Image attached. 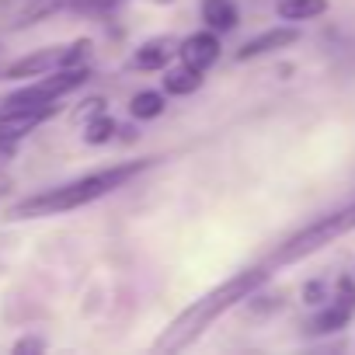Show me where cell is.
I'll list each match as a JSON object with an SVG mask.
<instances>
[{"instance_id":"6da1fadb","label":"cell","mask_w":355,"mask_h":355,"mask_svg":"<svg viewBox=\"0 0 355 355\" xmlns=\"http://www.w3.org/2000/svg\"><path fill=\"white\" fill-rule=\"evenodd\" d=\"M265 282H268V268H248V272L230 275L227 282H220V286L209 289L206 296L192 300L182 313H178V317L157 334V341H153L150 348H153V352H167V355H171V352H185L189 345H196V341L209 331V324H213L216 317H223L227 310L248 303V296H254Z\"/></svg>"},{"instance_id":"7a4b0ae2","label":"cell","mask_w":355,"mask_h":355,"mask_svg":"<svg viewBox=\"0 0 355 355\" xmlns=\"http://www.w3.org/2000/svg\"><path fill=\"white\" fill-rule=\"evenodd\" d=\"M157 157H143V160H125V164H112V167H101V171H91L84 178H73L67 185H56V189H46V192H35L21 202H15L8 209L11 220H42V216H60V213H73L80 206H91L105 196H112L115 189H122L125 182L139 171H146Z\"/></svg>"},{"instance_id":"3957f363","label":"cell","mask_w":355,"mask_h":355,"mask_svg":"<svg viewBox=\"0 0 355 355\" xmlns=\"http://www.w3.org/2000/svg\"><path fill=\"white\" fill-rule=\"evenodd\" d=\"M352 230H355V202H348L345 209H334L331 216L313 220L310 227H303L300 234H293L289 241H282V244L272 251L268 265H275V268L296 265V261H303V258L324 251L327 244H334L338 237H345V234H352Z\"/></svg>"},{"instance_id":"277c9868","label":"cell","mask_w":355,"mask_h":355,"mask_svg":"<svg viewBox=\"0 0 355 355\" xmlns=\"http://www.w3.org/2000/svg\"><path fill=\"white\" fill-rule=\"evenodd\" d=\"M91 80V67H70V70H53L46 77H35L28 84H21L18 91H11L4 98V105L11 108H35V105H56L60 98L73 94L77 87H84Z\"/></svg>"},{"instance_id":"5b68a950","label":"cell","mask_w":355,"mask_h":355,"mask_svg":"<svg viewBox=\"0 0 355 355\" xmlns=\"http://www.w3.org/2000/svg\"><path fill=\"white\" fill-rule=\"evenodd\" d=\"M355 317V279L341 275L334 282V293L327 303H320V310L313 313V320L306 324L310 334H334L341 327H348V320Z\"/></svg>"},{"instance_id":"8992f818","label":"cell","mask_w":355,"mask_h":355,"mask_svg":"<svg viewBox=\"0 0 355 355\" xmlns=\"http://www.w3.org/2000/svg\"><path fill=\"white\" fill-rule=\"evenodd\" d=\"M53 70H67V46H49V49H35L21 60H15L0 80H35V77H46Z\"/></svg>"},{"instance_id":"52a82bcc","label":"cell","mask_w":355,"mask_h":355,"mask_svg":"<svg viewBox=\"0 0 355 355\" xmlns=\"http://www.w3.org/2000/svg\"><path fill=\"white\" fill-rule=\"evenodd\" d=\"M60 112V105H35V108H11L0 105V139H25L28 132H35L42 122H49Z\"/></svg>"},{"instance_id":"ba28073f","label":"cell","mask_w":355,"mask_h":355,"mask_svg":"<svg viewBox=\"0 0 355 355\" xmlns=\"http://www.w3.org/2000/svg\"><path fill=\"white\" fill-rule=\"evenodd\" d=\"M220 53H223V46H220V32H213V28L192 32L189 39L178 42V60L189 63V67H196V70H202V73H206L209 67L220 63Z\"/></svg>"},{"instance_id":"9c48e42d","label":"cell","mask_w":355,"mask_h":355,"mask_svg":"<svg viewBox=\"0 0 355 355\" xmlns=\"http://www.w3.org/2000/svg\"><path fill=\"white\" fill-rule=\"evenodd\" d=\"M303 35H300V28L289 21V25H275V28H265V32H258L254 39H248L241 49H237V63H248V60H261V56H268V53H279V49H289V46H296Z\"/></svg>"},{"instance_id":"30bf717a","label":"cell","mask_w":355,"mask_h":355,"mask_svg":"<svg viewBox=\"0 0 355 355\" xmlns=\"http://www.w3.org/2000/svg\"><path fill=\"white\" fill-rule=\"evenodd\" d=\"M174 56H178V42L167 39V35H153V39H146V42L136 46L132 67L143 70V73H164V70L171 67Z\"/></svg>"},{"instance_id":"8fae6325","label":"cell","mask_w":355,"mask_h":355,"mask_svg":"<svg viewBox=\"0 0 355 355\" xmlns=\"http://www.w3.org/2000/svg\"><path fill=\"white\" fill-rule=\"evenodd\" d=\"M160 80H164V94L167 98H189V94H196L206 84V73L189 67V63H182V67H167Z\"/></svg>"},{"instance_id":"7c38bea8","label":"cell","mask_w":355,"mask_h":355,"mask_svg":"<svg viewBox=\"0 0 355 355\" xmlns=\"http://www.w3.org/2000/svg\"><path fill=\"white\" fill-rule=\"evenodd\" d=\"M199 15H202L206 28H213V32H220V35L234 32V28H237V21H241L234 0H202Z\"/></svg>"},{"instance_id":"4fadbf2b","label":"cell","mask_w":355,"mask_h":355,"mask_svg":"<svg viewBox=\"0 0 355 355\" xmlns=\"http://www.w3.org/2000/svg\"><path fill=\"white\" fill-rule=\"evenodd\" d=\"M327 11H331V0H279L275 4V15L282 21H293V25L296 21H313Z\"/></svg>"},{"instance_id":"5bb4252c","label":"cell","mask_w":355,"mask_h":355,"mask_svg":"<svg viewBox=\"0 0 355 355\" xmlns=\"http://www.w3.org/2000/svg\"><path fill=\"white\" fill-rule=\"evenodd\" d=\"M164 108H167V94L164 91H136L132 101H129V115L136 122H153V119L164 115Z\"/></svg>"},{"instance_id":"9a60e30c","label":"cell","mask_w":355,"mask_h":355,"mask_svg":"<svg viewBox=\"0 0 355 355\" xmlns=\"http://www.w3.org/2000/svg\"><path fill=\"white\" fill-rule=\"evenodd\" d=\"M67 8H73V0H28V4L21 8V15H18V21H15V28H28V25H35V21L49 18V15H60Z\"/></svg>"},{"instance_id":"2e32d148","label":"cell","mask_w":355,"mask_h":355,"mask_svg":"<svg viewBox=\"0 0 355 355\" xmlns=\"http://www.w3.org/2000/svg\"><path fill=\"white\" fill-rule=\"evenodd\" d=\"M115 132H119V122H115L108 112H101V115H94L91 122H84V143H87V146H105V143L115 139Z\"/></svg>"},{"instance_id":"e0dca14e","label":"cell","mask_w":355,"mask_h":355,"mask_svg":"<svg viewBox=\"0 0 355 355\" xmlns=\"http://www.w3.org/2000/svg\"><path fill=\"white\" fill-rule=\"evenodd\" d=\"M125 0H73V11L84 15H112L115 8H122Z\"/></svg>"},{"instance_id":"ac0fdd59","label":"cell","mask_w":355,"mask_h":355,"mask_svg":"<svg viewBox=\"0 0 355 355\" xmlns=\"http://www.w3.org/2000/svg\"><path fill=\"white\" fill-rule=\"evenodd\" d=\"M331 286L327 282H320V279H313V282H306L303 286V303H310V306H320V303H327L331 300Z\"/></svg>"},{"instance_id":"d6986e66","label":"cell","mask_w":355,"mask_h":355,"mask_svg":"<svg viewBox=\"0 0 355 355\" xmlns=\"http://www.w3.org/2000/svg\"><path fill=\"white\" fill-rule=\"evenodd\" d=\"M101 112H108V108H105V98H87V101L73 112V119L84 125V122H91V119H94V115H101Z\"/></svg>"},{"instance_id":"ffe728a7","label":"cell","mask_w":355,"mask_h":355,"mask_svg":"<svg viewBox=\"0 0 355 355\" xmlns=\"http://www.w3.org/2000/svg\"><path fill=\"white\" fill-rule=\"evenodd\" d=\"M15 352H46V338H35V334L18 338L15 341Z\"/></svg>"},{"instance_id":"44dd1931","label":"cell","mask_w":355,"mask_h":355,"mask_svg":"<svg viewBox=\"0 0 355 355\" xmlns=\"http://www.w3.org/2000/svg\"><path fill=\"white\" fill-rule=\"evenodd\" d=\"M15 153H18V143L15 139H0V167H4L8 160H15Z\"/></svg>"},{"instance_id":"7402d4cb","label":"cell","mask_w":355,"mask_h":355,"mask_svg":"<svg viewBox=\"0 0 355 355\" xmlns=\"http://www.w3.org/2000/svg\"><path fill=\"white\" fill-rule=\"evenodd\" d=\"M15 189V182H11V174H4V171H0V199H4L8 192Z\"/></svg>"},{"instance_id":"603a6c76","label":"cell","mask_w":355,"mask_h":355,"mask_svg":"<svg viewBox=\"0 0 355 355\" xmlns=\"http://www.w3.org/2000/svg\"><path fill=\"white\" fill-rule=\"evenodd\" d=\"M153 4H174V0H153Z\"/></svg>"}]
</instances>
